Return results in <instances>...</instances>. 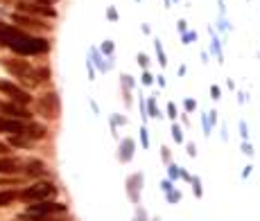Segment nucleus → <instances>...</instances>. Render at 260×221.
<instances>
[{"label":"nucleus","instance_id":"1","mask_svg":"<svg viewBox=\"0 0 260 221\" xmlns=\"http://www.w3.org/2000/svg\"><path fill=\"white\" fill-rule=\"evenodd\" d=\"M9 47L18 54H41V52H46L50 45H47L46 39H34V36H27L21 32V34L9 43Z\"/></svg>","mask_w":260,"mask_h":221},{"label":"nucleus","instance_id":"2","mask_svg":"<svg viewBox=\"0 0 260 221\" xmlns=\"http://www.w3.org/2000/svg\"><path fill=\"white\" fill-rule=\"evenodd\" d=\"M57 194V187L52 183H36V185L27 187L23 192L18 194V197L27 201V203H39V201H47V199H52Z\"/></svg>","mask_w":260,"mask_h":221},{"label":"nucleus","instance_id":"3","mask_svg":"<svg viewBox=\"0 0 260 221\" xmlns=\"http://www.w3.org/2000/svg\"><path fill=\"white\" fill-rule=\"evenodd\" d=\"M2 66H5L9 72H14L16 77H21V79H32V84L36 82V79H34V70H32V66L27 64V61H21V59H5Z\"/></svg>","mask_w":260,"mask_h":221},{"label":"nucleus","instance_id":"4","mask_svg":"<svg viewBox=\"0 0 260 221\" xmlns=\"http://www.w3.org/2000/svg\"><path fill=\"white\" fill-rule=\"evenodd\" d=\"M0 93L9 95L14 104H30L32 102L30 93H25L23 88H18L16 84H12V82H5V79H0Z\"/></svg>","mask_w":260,"mask_h":221},{"label":"nucleus","instance_id":"5","mask_svg":"<svg viewBox=\"0 0 260 221\" xmlns=\"http://www.w3.org/2000/svg\"><path fill=\"white\" fill-rule=\"evenodd\" d=\"M66 205L64 203H54V201H39L34 205H27V215H36V217H47L54 212H64Z\"/></svg>","mask_w":260,"mask_h":221},{"label":"nucleus","instance_id":"6","mask_svg":"<svg viewBox=\"0 0 260 221\" xmlns=\"http://www.w3.org/2000/svg\"><path fill=\"white\" fill-rule=\"evenodd\" d=\"M18 12L23 14H41V16H50L54 18L57 12H54L50 5H39V2H32V0H18Z\"/></svg>","mask_w":260,"mask_h":221},{"label":"nucleus","instance_id":"7","mask_svg":"<svg viewBox=\"0 0 260 221\" xmlns=\"http://www.w3.org/2000/svg\"><path fill=\"white\" fill-rule=\"evenodd\" d=\"M0 131H2V133L21 135L25 131V124L21 122V120H12V117H0Z\"/></svg>","mask_w":260,"mask_h":221},{"label":"nucleus","instance_id":"8","mask_svg":"<svg viewBox=\"0 0 260 221\" xmlns=\"http://www.w3.org/2000/svg\"><path fill=\"white\" fill-rule=\"evenodd\" d=\"M0 110H2L5 115H9L12 120H27V117H30V113H27L23 106L12 104V102H7V104H0Z\"/></svg>","mask_w":260,"mask_h":221},{"label":"nucleus","instance_id":"9","mask_svg":"<svg viewBox=\"0 0 260 221\" xmlns=\"http://www.w3.org/2000/svg\"><path fill=\"white\" fill-rule=\"evenodd\" d=\"M41 110H46L47 117H57V113H59V102H57V95H46V97L41 99Z\"/></svg>","mask_w":260,"mask_h":221},{"label":"nucleus","instance_id":"10","mask_svg":"<svg viewBox=\"0 0 260 221\" xmlns=\"http://www.w3.org/2000/svg\"><path fill=\"white\" fill-rule=\"evenodd\" d=\"M18 34H21V29L12 27V25H2V23H0V45H9Z\"/></svg>","mask_w":260,"mask_h":221},{"label":"nucleus","instance_id":"11","mask_svg":"<svg viewBox=\"0 0 260 221\" xmlns=\"http://www.w3.org/2000/svg\"><path fill=\"white\" fill-rule=\"evenodd\" d=\"M21 172V163L14 158H0V174H16Z\"/></svg>","mask_w":260,"mask_h":221},{"label":"nucleus","instance_id":"12","mask_svg":"<svg viewBox=\"0 0 260 221\" xmlns=\"http://www.w3.org/2000/svg\"><path fill=\"white\" fill-rule=\"evenodd\" d=\"M14 23L25 25V27H34V29H39V27H47V25H43L41 21H36V18L25 16V14H14Z\"/></svg>","mask_w":260,"mask_h":221},{"label":"nucleus","instance_id":"13","mask_svg":"<svg viewBox=\"0 0 260 221\" xmlns=\"http://www.w3.org/2000/svg\"><path fill=\"white\" fill-rule=\"evenodd\" d=\"M23 135H27L30 140H41V138H46V129H43L41 124H27Z\"/></svg>","mask_w":260,"mask_h":221},{"label":"nucleus","instance_id":"14","mask_svg":"<svg viewBox=\"0 0 260 221\" xmlns=\"http://www.w3.org/2000/svg\"><path fill=\"white\" fill-rule=\"evenodd\" d=\"M25 174L27 176H43L46 174V165L41 160H30V163H25Z\"/></svg>","mask_w":260,"mask_h":221},{"label":"nucleus","instance_id":"15","mask_svg":"<svg viewBox=\"0 0 260 221\" xmlns=\"http://www.w3.org/2000/svg\"><path fill=\"white\" fill-rule=\"evenodd\" d=\"M18 199V194L14 192V190H5V192H0V208H5V205L14 203Z\"/></svg>","mask_w":260,"mask_h":221},{"label":"nucleus","instance_id":"16","mask_svg":"<svg viewBox=\"0 0 260 221\" xmlns=\"http://www.w3.org/2000/svg\"><path fill=\"white\" fill-rule=\"evenodd\" d=\"M7 154H9V147L5 142H0V156H7Z\"/></svg>","mask_w":260,"mask_h":221},{"label":"nucleus","instance_id":"17","mask_svg":"<svg viewBox=\"0 0 260 221\" xmlns=\"http://www.w3.org/2000/svg\"><path fill=\"white\" fill-rule=\"evenodd\" d=\"M32 2H39V5H50V7H52L54 0H32Z\"/></svg>","mask_w":260,"mask_h":221},{"label":"nucleus","instance_id":"18","mask_svg":"<svg viewBox=\"0 0 260 221\" xmlns=\"http://www.w3.org/2000/svg\"><path fill=\"white\" fill-rule=\"evenodd\" d=\"M109 18H111V21H116V18H118V14H116V9H109Z\"/></svg>","mask_w":260,"mask_h":221}]
</instances>
